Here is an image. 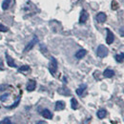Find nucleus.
I'll return each instance as SVG.
<instances>
[{"instance_id": "f257e3e1", "label": "nucleus", "mask_w": 124, "mask_h": 124, "mask_svg": "<svg viewBox=\"0 0 124 124\" xmlns=\"http://www.w3.org/2000/svg\"><path fill=\"white\" fill-rule=\"evenodd\" d=\"M49 71L52 75H54L57 71V61L54 57H51V61L49 64Z\"/></svg>"}, {"instance_id": "f03ea898", "label": "nucleus", "mask_w": 124, "mask_h": 124, "mask_svg": "<svg viewBox=\"0 0 124 124\" xmlns=\"http://www.w3.org/2000/svg\"><path fill=\"white\" fill-rule=\"evenodd\" d=\"M96 54L99 57L103 58V57L107 56V54H108V49L104 46V45H99V46L97 47V50H96Z\"/></svg>"}, {"instance_id": "7ed1b4c3", "label": "nucleus", "mask_w": 124, "mask_h": 124, "mask_svg": "<svg viewBox=\"0 0 124 124\" xmlns=\"http://www.w3.org/2000/svg\"><path fill=\"white\" fill-rule=\"evenodd\" d=\"M88 17H89L88 13H87L85 10H82V11H81V13H80V16H79V23H80V24L85 23V22L87 21Z\"/></svg>"}, {"instance_id": "20e7f679", "label": "nucleus", "mask_w": 124, "mask_h": 124, "mask_svg": "<svg viewBox=\"0 0 124 124\" xmlns=\"http://www.w3.org/2000/svg\"><path fill=\"white\" fill-rule=\"evenodd\" d=\"M37 42H38V38H37L36 36H34V37L31 39V41H30V43L26 46V48H25V50H24V51H25V52H28V51L31 50V49L33 48V46H34Z\"/></svg>"}, {"instance_id": "39448f33", "label": "nucleus", "mask_w": 124, "mask_h": 124, "mask_svg": "<svg viewBox=\"0 0 124 124\" xmlns=\"http://www.w3.org/2000/svg\"><path fill=\"white\" fill-rule=\"evenodd\" d=\"M107 31V36H106V42H107V44H112L113 42H114V40H115V35H114V33L112 32V31H110L109 29L106 30Z\"/></svg>"}, {"instance_id": "423d86ee", "label": "nucleus", "mask_w": 124, "mask_h": 124, "mask_svg": "<svg viewBox=\"0 0 124 124\" xmlns=\"http://www.w3.org/2000/svg\"><path fill=\"white\" fill-rule=\"evenodd\" d=\"M95 19H96V21L98 23H104L106 21V19H107V16L104 13H98L95 16Z\"/></svg>"}, {"instance_id": "0eeeda50", "label": "nucleus", "mask_w": 124, "mask_h": 124, "mask_svg": "<svg viewBox=\"0 0 124 124\" xmlns=\"http://www.w3.org/2000/svg\"><path fill=\"white\" fill-rule=\"evenodd\" d=\"M35 86H36L35 81H34V80H32V79H31V80H29V82L27 83L26 89H27V91H29V92H32V91H34Z\"/></svg>"}, {"instance_id": "6e6552de", "label": "nucleus", "mask_w": 124, "mask_h": 124, "mask_svg": "<svg viewBox=\"0 0 124 124\" xmlns=\"http://www.w3.org/2000/svg\"><path fill=\"white\" fill-rule=\"evenodd\" d=\"M41 115H42V116H44L47 119H52V118H53V114H52V112H51L50 110H48V109L43 110V111L41 112Z\"/></svg>"}, {"instance_id": "1a4fd4ad", "label": "nucleus", "mask_w": 124, "mask_h": 124, "mask_svg": "<svg viewBox=\"0 0 124 124\" xmlns=\"http://www.w3.org/2000/svg\"><path fill=\"white\" fill-rule=\"evenodd\" d=\"M86 54H87V51L84 50V49H81V50H79V51H78L76 53V57L78 59H81V58H83L86 55Z\"/></svg>"}, {"instance_id": "9d476101", "label": "nucleus", "mask_w": 124, "mask_h": 124, "mask_svg": "<svg viewBox=\"0 0 124 124\" xmlns=\"http://www.w3.org/2000/svg\"><path fill=\"white\" fill-rule=\"evenodd\" d=\"M103 76L107 78H111L115 76V72L111 69H106L104 72H103Z\"/></svg>"}, {"instance_id": "9b49d317", "label": "nucleus", "mask_w": 124, "mask_h": 124, "mask_svg": "<svg viewBox=\"0 0 124 124\" xmlns=\"http://www.w3.org/2000/svg\"><path fill=\"white\" fill-rule=\"evenodd\" d=\"M65 108V102L64 101H57L55 103V110L56 111H61Z\"/></svg>"}, {"instance_id": "f8f14e48", "label": "nucleus", "mask_w": 124, "mask_h": 124, "mask_svg": "<svg viewBox=\"0 0 124 124\" xmlns=\"http://www.w3.org/2000/svg\"><path fill=\"white\" fill-rule=\"evenodd\" d=\"M6 59H7V63H8V65H9L10 67H16V63H15V61H14V59H13L11 56H9L8 54H6Z\"/></svg>"}, {"instance_id": "ddd939ff", "label": "nucleus", "mask_w": 124, "mask_h": 124, "mask_svg": "<svg viewBox=\"0 0 124 124\" xmlns=\"http://www.w3.org/2000/svg\"><path fill=\"white\" fill-rule=\"evenodd\" d=\"M97 117L98 118H100V119H103L105 116H106V115H107V112H106V110H104V109H101V110H99L98 112H97Z\"/></svg>"}, {"instance_id": "4468645a", "label": "nucleus", "mask_w": 124, "mask_h": 124, "mask_svg": "<svg viewBox=\"0 0 124 124\" xmlns=\"http://www.w3.org/2000/svg\"><path fill=\"white\" fill-rule=\"evenodd\" d=\"M86 88H87V85H86V84H82V85H80V87L77 90V93H78V95H82L83 93H84V91L86 90Z\"/></svg>"}, {"instance_id": "2eb2a0df", "label": "nucleus", "mask_w": 124, "mask_h": 124, "mask_svg": "<svg viewBox=\"0 0 124 124\" xmlns=\"http://www.w3.org/2000/svg\"><path fill=\"white\" fill-rule=\"evenodd\" d=\"M12 3V0H4L2 3V9L3 10H8L10 8V5Z\"/></svg>"}, {"instance_id": "dca6fc26", "label": "nucleus", "mask_w": 124, "mask_h": 124, "mask_svg": "<svg viewBox=\"0 0 124 124\" xmlns=\"http://www.w3.org/2000/svg\"><path fill=\"white\" fill-rule=\"evenodd\" d=\"M115 59L116 60V62H118V63L123 62L124 61V54H123V53H121V54H116V55L115 56Z\"/></svg>"}, {"instance_id": "f3484780", "label": "nucleus", "mask_w": 124, "mask_h": 124, "mask_svg": "<svg viewBox=\"0 0 124 124\" xmlns=\"http://www.w3.org/2000/svg\"><path fill=\"white\" fill-rule=\"evenodd\" d=\"M71 105H72V109H74V110H77L78 108V100L76 99V98H72L71 99Z\"/></svg>"}, {"instance_id": "a211bd4d", "label": "nucleus", "mask_w": 124, "mask_h": 124, "mask_svg": "<svg viewBox=\"0 0 124 124\" xmlns=\"http://www.w3.org/2000/svg\"><path fill=\"white\" fill-rule=\"evenodd\" d=\"M0 124H12V121L9 117H6V118H4L0 121Z\"/></svg>"}, {"instance_id": "6ab92c4d", "label": "nucleus", "mask_w": 124, "mask_h": 124, "mask_svg": "<svg viewBox=\"0 0 124 124\" xmlns=\"http://www.w3.org/2000/svg\"><path fill=\"white\" fill-rule=\"evenodd\" d=\"M29 69H30V67H29V66H27V65H24V66L20 67V68L18 69V71H19V72H24V71H28Z\"/></svg>"}, {"instance_id": "aec40b11", "label": "nucleus", "mask_w": 124, "mask_h": 124, "mask_svg": "<svg viewBox=\"0 0 124 124\" xmlns=\"http://www.w3.org/2000/svg\"><path fill=\"white\" fill-rule=\"evenodd\" d=\"M9 95H10V94H9L8 93L2 94V95L0 96V100H1V101H4V100H6V99H7V97H9Z\"/></svg>"}, {"instance_id": "412c9836", "label": "nucleus", "mask_w": 124, "mask_h": 124, "mask_svg": "<svg viewBox=\"0 0 124 124\" xmlns=\"http://www.w3.org/2000/svg\"><path fill=\"white\" fill-rule=\"evenodd\" d=\"M112 8H113L114 10H116V9L118 8V4H117V2L113 1V2H112Z\"/></svg>"}, {"instance_id": "4be33fe9", "label": "nucleus", "mask_w": 124, "mask_h": 124, "mask_svg": "<svg viewBox=\"0 0 124 124\" xmlns=\"http://www.w3.org/2000/svg\"><path fill=\"white\" fill-rule=\"evenodd\" d=\"M8 30H9V29H8L6 26L0 24V31H8Z\"/></svg>"}, {"instance_id": "5701e85b", "label": "nucleus", "mask_w": 124, "mask_h": 124, "mask_svg": "<svg viewBox=\"0 0 124 124\" xmlns=\"http://www.w3.org/2000/svg\"><path fill=\"white\" fill-rule=\"evenodd\" d=\"M36 124H46V122L45 121H37Z\"/></svg>"}]
</instances>
